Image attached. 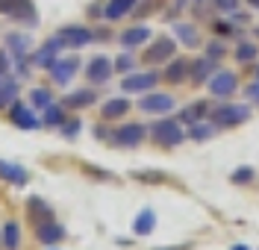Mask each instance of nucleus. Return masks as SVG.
Masks as SVG:
<instances>
[{"instance_id": "obj_1", "label": "nucleus", "mask_w": 259, "mask_h": 250, "mask_svg": "<svg viewBox=\"0 0 259 250\" xmlns=\"http://www.w3.org/2000/svg\"><path fill=\"white\" fill-rule=\"evenodd\" d=\"M150 135H153L159 144H165V147H174V144H180V141L186 138V133H183V127H180L177 118H162V121H156V124L150 127Z\"/></svg>"}, {"instance_id": "obj_47", "label": "nucleus", "mask_w": 259, "mask_h": 250, "mask_svg": "<svg viewBox=\"0 0 259 250\" xmlns=\"http://www.w3.org/2000/svg\"><path fill=\"white\" fill-rule=\"evenodd\" d=\"M0 83H3V77H0Z\"/></svg>"}, {"instance_id": "obj_16", "label": "nucleus", "mask_w": 259, "mask_h": 250, "mask_svg": "<svg viewBox=\"0 0 259 250\" xmlns=\"http://www.w3.org/2000/svg\"><path fill=\"white\" fill-rule=\"evenodd\" d=\"M9 15L15 18L18 24H35V6H32V0H15L12 3V9H9Z\"/></svg>"}, {"instance_id": "obj_11", "label": "nucleus", "mask_w": 259, "mask_h": 250, "mask_svg": "<svg viewBox=\"0 0 259 250\" xmlns=\"http://www.w3.org/2000/svg\"><path fill=\"white\" fill-rule=\"evenodd\" d=\"M35 238H38L41 244H56V241L65 238V227L56 224L53 218H50V221H41V224H35Z\"/></svg>"}, {"instance_id": "obj_15", "label": "nucleus", "mask_w": 259, "mask_h": 250, "mask_svg": "<svg viewBox=\"0 0 259 250\" xmlns=\"http://www.w3.org/2000/svg\"><path fill=\"white\" fill-rule=\"evenodd\" d=\"M95 100H97V94L92 88H80V91H71V94L62 100V106L65 109H85V106H92Z\"/></svg>"}, {"instance_id": "obj_33", "label": "nucleus", "mask_w": 259, "mask_h": 250, "mask_svg": "<svg viewBox=\"0 0 259 250\" xmlns=\"http://www.w3.org/2000/svg\"><path fill=\"white\" fill-rule=\"evenodd\" d=\"M59 130H62L65 138H77V133H80V121H77V118H68Z\"/></svg>"}, {"instance_id": "obj_29", "label": "nucleus", "mask_w": 259, "mask_h": 250, "mask_svg": "<svg viewBox=\"0 0 259 250\" xmlns=\"http://www.w3.org/2000/svg\"><path fill=\"white\" fill-rule=\"evenodd\" d=\"M6 44H9V50H12L15 59H24V56H27V38H24V35L12 33L9 38H6Z\"/></svg>"}, {"instance_id": "obj_30", "label": "nucleus", "mask_w": 259, "mask_h": 250, "mask_svg": "<svg viewBox=\"0 0 259 250\" xmlns=\"http://www.w3.org/2000/svg\"><path fill=\"white\" fill-rule=\"evenodd\" d=\"M174 33H177L186 44H197V30L189 27V24H174Z\"/></svg>"}, {"instance_id": "obj_14", "label": "nucleus", "mask_w": 259, "mask_h": 250, "mask_svg": "<svg viewBox=\"0 0 259 250\" xmlns=\"http://www.w3.org/2000/svg\"><path fill=\"white\" fill-rule=\"evenodd\" d=\"M130 112V100L124 97H112L103 103V109H100V118L103 121H118V118H124Z\"/></svg>"}, {"instance_id": "obj_20", "label": "nucleus", "mask_w": 259, "mask_h": 250, "mask_svg": "<svg viewBox=\"0 0 259 250\" xmlns=\"http://www.w3.org/2000/svg\"><path fill=\"white\" fill-rule=\"evenodd\" d=\"M0 177L9 180L12 185H24L27 183V171L18 168V165H12V162H0Z\"/></svg>"}, {"instance_id": "obj_3", "label": "nucleus", "mask_w": 259, "mask_h": 250, "mask_svg": "<svg viewBox=\"0 0 259 250\" xmlns=\"http://www.w3.org/2000/svg\"><path fill=\"white\" fill-rule=\"evenodd\" d=\"M209 118L215 121V124H218V127H236V124L247 121V106H239V103H227V106H218V109H215Z\"/></svg>"}, {"instance_id": "obj_38", "label": "nucleus", "mask_w": 259, "mask_h": 250, "mask_svg": "<svg viewBox=\"0 0 259 250\" xmlns=\"http://www.w3.org/2000/svg\"><path fill=\"white\" fill-rule=\"evenodd\" d=\"M206 56H209V59H218V56H224V44L212 41V44H209V50H206Z\"/></svg>"}, {"instance_id": "obj_19", "label": "nucleus", "mask_w": 259, "mask_h": 250, "mask_svg": "<svg viewBox=\"0 0 259 250\" xmlns=\"http://www.w3.org/2000/svg\"><path fill=\"white\" fill-rule=\"evenodd\" d=\"M147 38H150L147 27H130L127 33H121V44L127 50H133V47H139V44H145Z\"/></svg>"}, {"instance_id": "obj_9", "label": "nucleus", "mask_w": 259, "mask_h": 250, "mask_svg": "<svg viewBox=\"0 0 259 250\" xmlns=\"http://www.w3.org/2000/svg\"><path fill=\"white\" fill-rule=\"evenodd\" d=\"M62 50V41H59V35L56 38H50V41H45L41 47L32 53V65H38V68H50L53 62H56V53Z\"/></svg>"}, {"instance_id": "obj_34", "label": "nucleus", "mask_w": 259, "mask_h": 250, "mask_svg": "<svg viewBox=\"0 0 259 250\" xmlns=\"http://www.w3.org/2000/svg\"><path fill=\"white\" fill-rule=\"evenodd\" d=\"M236 185H247V183H253V171L250 168H242V171H233V177H230Z\"/></svg>"}, {"instance_id": "obj_12", "label": "nucleus", "mask_w": 259, "mask_h": 250, "mask_svg": "<svg viewBox=\"0 0 259 250\" xmlns=\"http://www.w3.org/2000/svg\"><path fill=\"white\" fill-rule=\"evenodd\" d=\"M139 109L142 112H171L174 109V97L171 94H147V97L139 100Z\"/></svg>"}, {"instance_id": "obj_32", "label": "nucleus", "mask_w": 259, "mask_h": 250, "mask_svg": "<svg viewBox=\"0 0 259 250\" xmlns=\"http://www.w3.org/2000/svg\"><path fill=\"white\" fill-rule=\"evenodd\" d=\"M256 53H259L256 44H239V47H236V59H239V62H253Z\"/></svg>"}, {"instance_id": "obj_17", "label": "nucleus", "mask_w": 259, "mask_h": 250, "mask_svg": "<svg viewBox=\"0 0 259 250\" xmlns=\"http://www.w3.org/2000/svg\"><path fill=\"white\" fill-rule=\"evenodd\" d=\"M12 124H15V127H21V130H35V127H38L41 121H38V118L32 115V112L27 109V106L15 103V106H12Z\"/></svg>"}, {"instance_id": "obj_25", "label": "nucleus", "mask_w": 259, "mask_h": 250, "mask_svg": "<svg viewBox=\"0 0 259 250\" xmlns=\"http://www.w3.org/2000/svg\"><path fill=\"white\" fill-rule=\"evenodd\" d=\"M215 130H218V124H215V121H212V124H206V121H197V124H192L189 135H192L194 141H203V138H209Z\"/></svg>"}, {"instance_id": "obj_43", "label": "nucleus", "mask_w": 259, "mask_h": 250, "mask_svg": "<svg viewBox=\"0 0 259 250\" xmlns=\"http://www.w3.org/2000/svg\"><path fill=\"white\" fill-rule=\"evenodd\" d=\"M233 250H247V247H244V244H236V247H233Z\"/></svg>"}, {"instance_id": "obj_39", "label": "nucleus", "mask_w": 259, "mask_h": 250, "mask_svg": "<svg viewBox=\"0 0 259 250\" xmlns=\"http://www.w3.org/2000/svg\"><path fill=\"white\" fill-rule=\"evenodd\" d=\"M6 71H9V53H6V50H0V77H3Z\"/></svg>"}, {"instance_id": "obj_31", "label": "nucleus", "mask_w": 259, "mask_h": 250, "mask_svg": "<svg viewBox=\"0 0 259 250\" xmlns=\"http://www.w3.org/2000/svg\"><path fill=\"white\" fill-rule=\"evenodd\" d=\"M32 106H38V109H48L50 103H53V97H50L48 88H32Z\"/></svg>"}, {"instance_id": "obj_21", "label": "nucleus", "mask_w": 259, "mask_h": 250, "mask_svg": "<svg viewBox=\"0 0 259 250\" xmlns=\"http://www.w3.org/2000/svg\"><path fill=\"white\" fill-rule=\"evenodd\" d=\"M136 6V0H109V6L103 9V15H106V21H118V18H124Z\"/></svg>"}, {"instance_id": "obj_18", "label": "nucleus", "mask_w": 259, "mask_h": 250, "mask_svg": "<svg viewBox=\"0 0 259 250\" xmlns=\"http://www.w3.org/2000/svg\"><path fill=\"white\" fill-rule=\"evenodd\" d=\"M189 71H192V62H189V59H174L162 77H165L168 83H183V80L189 77Z\"/></svg>"}, {"instance_id": "obj_23", "label": "nucleus", "mask_w": 259, "mask_h": 250, "mask_svg": "<svg viewBox=\"0 0 259 250\" xmlns=\"http://www.w3.org/2000/svg\"><path fill=\"white\" fill-rule=\"evenodd\" d=\"M209 74H212V59H209V56H206V59H197V62H192V71H189V77H192L194 83H203Z\"/></svg>"}, {"instance_id": "obj_2", "label": "nucleus", "mask_w": 259, "mask_h": 250, "mask_svg": "<svg viewBox=\"0 0 259 250\" xmlns=\"http://www.w3.org/2000/svg\"><path fill=\"white\" fill-rule=\"evenodd\" d=\"M236 88H239V77H236L233 71H215V74L209 77V91L218 100L233 97V94H236Z\"/></svg>"}, {"instance_id": "obj_24", "label": "nucleus", "mask_w": 259, "mask_h": 250, "mask_svg": "<svg viewBox=\"0 0 259 250\" xmlns=\"http://www.w3.org/2000/svg\"><path fill=\"white\" fill-rule=\"evenodd\" d=\"M156 227V215L150 212V209H145L142 215L136 218V224H133V230H136V235H147L150 230Z\"/></svg>"}, {"instance_id": "obj_40", "label": "nucleus", "mask_w": 259, "mask_h": 250, "mask_svg": "<svg viewBox=\"0 0 259 250\" xmlns=\"http://www.w3.org/2000/svg\"><path fill=\"white\" fill-rule=\"evenodd\" d=\"M212 30H218V33H233L230 21H215V24H212Z\"/></svg>"}, {"instance_id": "obj_45", "label": "nucleus", "mask_w": 259, "mask_h": 250, "mask_svg": "<svg viewBox=\"0 0 259 250\" xmlns=\"http://www.w3.org/2000/svg\"><path fill=\"white\" fill-rule=\"evenodd\" d=\"M194 3H206V0H194Z\"/></svg>"}, {"instance_id": "obj_5", "label": "nucleus", "mask_w": 259, "mask_h": 250, "mask_svg": "<svg viewBox=\"0 0 259 250\" xmlns=\"http://www.w3.org/2000/svg\"><path fill=\"white\" fill-rule=\"evenodd\" d=\"M156 83H159V74H156V71H139V74L124 77L121 88H124L127 94H133V91H150Z\"/></svg>"}, {"instance_id": "obj_10", "label": "nucleus", "mask_w": 259, "mask_h": 250, "mask_svg": "<svg viewBox=\"0 0 259 250\" xmlns=\"http://www.w3.org/2000/svg\"><path fill=\"white\" fill-rule=\"evenodd\" d=\"M77 68H80V62H77V56H68V59H56L53 65H50V74H53V83H71V77L77 74Z\"/></svg>"}, {"instance_id": "obj_46", "label": "nucleus", "mask_w": 259, "mask_h": 250, "mask_svg": "<svg viewBox=\"0 0 259 250\" xmlns=\"http://www.w3.org/2000/svg\"><path fill=\"white\" fill-rule=\"evenodd\" d=\"M256 77H259V68H256Z\"/></svg>"}, {"instance_id": "obj_42", "label": "nucleus", "mask_w": 259, "mask_h": 250, "mask_svg": "<svg viewBox=\"0 0 259 250\" xmlns=\"http://www.w3.org/2000/svg\"><path fill=\"white\" fill-rule=\"evenodd\" d=\"M247 3H250V6H253V9H259V0H247Z\"/></svg>"}, {"instance_id": "obj_41", "label": "nucleus", "mask_w": 259, "mask_h": 250, "mask_svg": "<svg viewBox=\"0 0 259 250\" xmlns=\"http://www.w3.org/2000/svg\"><path fill=\"white\" fill-rule=\"evenodd\" d=\"M247 97L253 100V103H259V83H253L250 88H247Z\"/></svg>"}, {"instance_id": "obj_37", "label": "nucleus", "mask_w": 259, "mask_h": 250, "mask_svg": "<svg viewBox=\"0 0 259 250\" xmlns=\"http://www.w3.org/2000/svg\"><path fill=\"white\" fill-rule=\"evenodd\" d=\"M215 6H218L221 12H236V9H239V0H215Z\"/></svg>"}, {"instance_id": "obj_28", "label": "nucleus", "mask_w": 259, "mask_h": 250, "mask_svg": "<svg viewBox=\"0 0 259 250\" xmlns=\"http://www.w3.org/2000/svg\"><path fill=\"white\" fill-rule=\"evenodd\" d=\"M15 97H18V83L3 80V83H0V109L9 106V103H15Z\"/></svg>"}, {"instance_id": "obj_7", "label": "nucleus", "mask_w": 259, "mask_h": 250, "mask_svg": "<svg viewBox=\"0 0 259 250\" xmlns=\"http://www.w3.org/2000/svg\"><path fill=\"white\" fill-rule=\"evenodd\" d=\"M174 50H177V44H174V38H156L153 41V47L145 50V62L147 65H156V62H168L171 56H174Z\"/></svg>"}, {"instance_id": "obj_6", "label": "nucleus", "mask_w": 259, "mask_h": 250, "mask_svg": "<svg viewBox=\"0 0 259 250\" xmlns=\"http://www.w3.org/2000/svg\"><path fill=\"white\" fill-rule=\"evenodd\" d=\"M92 38H95V33H92V30H85V27H77V24L59 30V41H62V47H71V50L85 47Z\"/></svg>"}, {"instance_id": "obj_48", "label": "nucleus", "mask_w": 259, "mask_h": 250, "mask_svg": "<svg viewBox=\"0 0 259 250\" xmlns=\"http://www.w3.org/2000/svg\"><path fill=\"white\" fill-rule=\"evenodd\" d=\"M0 244H3V241H0Z\"/></svg>"}, {"instance_id": "obj_26", "label": "nucleus", "mask_w": 259, "mask_h": 250, "mask_svg": "<svg viewBox=\"0 0 259 250\" xmlns=\"http://www.w3.org/2000/svg\"><path fill=\"white\" fill-rule=\"evenodd\" d=\"M45 124H48V127H62L65 124V106L50 103L48 109H45Z\"/></svg>"}, {"instance_id": "obj_8", "label": "nucleus", "mask_w": 259, "mask_h": 250, "mask_svg": "<svg viewBox=\"0 0 259 250\" xmlns=\"http://www.w3.org/2000/svg\"><path fill=\"white\" fill-rule=\"evenodd\" d=\"M85 77H89V83H106L109 77H112V59H106V56H95L89 65H85Z\"/></svg>"}, {"instance_id": "obj_27", "label": "nucleus", "mask_w": 259, "mask_h": 250, "mask_svg": "<svg viewBox=\"0 0 259 250\" xmlns=\"http://www.w3.org/2000/svg\"><path fill=\"white\" fill-rule=\"evenodd\" d=\"M27 206L32 209L30 215L35 218V224H41V221H50V218H53V215H50V206H48V203H41L38 197H30V203H27Z\"/></svg>"}, {"instance_id": "obj_13", "label": "nucleus", "mask_w": 259, "mask_h": 250, "mask_svg": "<svg viewBox=\"0 0 259 250\" xmlns=\"http://www.w3.org/2000/svg\"><path fill=\"white\" fill-rule=\"evenodd\" d=\"M209 115H212L209 112V100H194V103H189V106L180 112V121L192 127V124H197V121H206Z\"/></svg>"}, {"instance_id": "obj_44", "label": "nucleus", "mask_w": 259, "mask_h": 250, "mask_svg": "<svg viewBox=\"0 0 259 250\" xmlns=\"http://www.w3.org/2000/svg\"><path fill=\"white\" fill-rule=\"evenodd\" d=\"M162 250H180V247H162Z\"/></svg>"}, {"instance_id": "obj_22", "label": "nucleus", "mask_w": 259, "mask_h": 250, "mask_svg": "<svg viewBox=\"0 0 259 250\" xmlns=\"http://www.w3.org/2000/svg\"><path fill=\"white\" fill-rule=\"evenodd\" d=\"M18 244H21V227H18V221H9V224L3 227V247L18 250Z\"/></svg>"}, {"instance_id": "obj_35", "label": "nucleus", "mask_w": 259, "mask_h": 250, "mask_svg": "<svg viewBox=\"0 0 259 250\" xmlns=\"http://www.w3.org/2000/svg\"><path fill=\"white\" fill-rule=\"evenodd\" d=\"M136 180H142V183H165V174H153V171H139V174H133Z\"/></svg>"}, {"instance_id": "obj_36", "label": "nucleus", "mask_w": 259, "mask_h": 250, "mask_svg": "<svg viewBox=\"0 0 259 250\" xmlns=\"http://www.w3.org/2000/svg\"><path fill=\"white\" fill-rule=\"evenodd\" d=\"M112 68H118V71H130V68H133V56H130V53L118 56V59L112 62Z\"/></svg>"}, {"instance_id": "obj_4", "label": "nucleus", "mask_w": 259, "mask_h": 250, "mask_svg": "<svg viewBox=\"0 0 259 250\" xmlns=\"http://www.w3.org/2000/svg\"><path fill=\"white\" fill-rule=\"evenodd\" d=\"M145 124H121L118 130H112V141L115 144H124V147H136L145 141Z\"/></svg>"}]
</instances>
